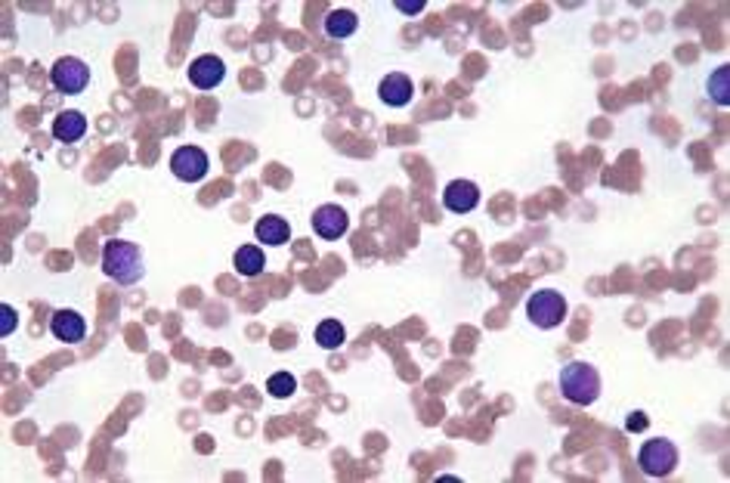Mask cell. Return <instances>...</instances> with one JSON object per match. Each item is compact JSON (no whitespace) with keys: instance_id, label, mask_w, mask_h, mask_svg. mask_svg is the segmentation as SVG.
Listing matches in <instances>:
<instances>
[{"instance_id":"1","label":"cell","mask_w":730,"mask_h":483,"mask_svg":"<svg viewBox=\"0 0 730 483\" xmlns=\"http://www.w3.org/2000/svg\"><path fill=\"white\" fill-rule=\"evenodd\" d=\"M103 270L106 276L115 279L118 285H133V282L143 279L146 267H143V251L133 242H106L103 248Z\"/></svg>"},{"instance_id":"2","label":"cell","mask_w":730,"mask_h":483,"mask_svg":"<svg viewBox=\"0 0 730 483\" xmlns=\"http://www.w3.org/2000/svg\"><path fill=\"white\" fill-rule=\"evenodd\" d=\"M560 394L576 406H591L600 397V375L588 362H570L560 369Z\"/></svg>"},{"instance_id":"3","label":"cell","mask_w":730,"mask_h":483,"mask_svg":"<svg viewBox=\"0 0 730 483\" xmlns=\"http://www.w3.org/2000/svg\"><path fill=\"white\" fill-rule=\"evenodd\" d=\"M638 462H641V471H644L647 478H668V474L678 468V446H675L672 440H662V437L647 440L638 453Z\"/></svg>"},{"instance_id":"4","label":"cell","mask_w":730,"mask_h":483,"mask_svg":"<svg viewBox=\"0 0 730 483\" xmlns=\"http://www.w3.org/2000/svg\"><path fill=\"white\" fill-rule=\"evenodd\" d=\"M526 317H530L532 326L539 328H557L566 317V301L560 292L554 288H545V292H536L530 301H526Z\"/></svg>"},{"instance_id":"5","label":"cell","mask_w":730,"mask_h":483,"mask_svg":"<svg viewBox=\"0 0 730 483\" xmlns=\"http://www.w3.org/2000/svg\"><path fill=\"white\" fill-rule=\"evenodd\" d=\"M50 80H53V87H56L59 93H69V97H72V93H81L87 84H90V69H87L84 59L63 56V59H56V63H53Z\"/></svg>"},{"instance_id":"6","label":"cell","mask_w":730,"mask_h":483,"mask_svg":"<svg viewBox=\"0 0 730 483\" xmlns=\"http://www.w3.org/2000/svg\"><path fill=\"white\" fill-rule=\"evenodd\" d=\"M208 167H211V158H208V152L201 149V146H180L171 156V171L182 183H199V180H205Z\"/></svg>"},{"instance_id":"7","label":"cell","mask_w":730,"mask_h":483,"mask_svg":"<svg viewBox=\"0 0 730 483\" xmlns=\"http://www.w3.org/2000/svg\"><path fill=\"white\" fill-rule=\"evenodd\" d=\"M313 230L322 239H341L350 230V217L341 205H322L313 214Z\"/></svg>"},{"instance_id":"8","label":"cell","mask_w":730,"mask_h":483,"mask_svg":"<svg viewBox=\"0 0 730 483\" xmlns=\"http://www.w3.org/2000/svg\"><path fill=\"white\" fill-rule=\"evenodd\" d=\"M223 78H226V65H223L220 56H211V53L192 59V65H189V80H192L199 90H214Z\"/></svg>"},{"instance_id":"9","label":"cell","mask_w":730,"mask_h":483,"mask_svg":"<svg viewBox=\"0 0 730 483\" xmlns=\"http://www.w3.org/2000/svg\"><path fill=\"white\" fill-rule=\"evenodd\" d=\"M443 205L449 208L452 214H471L480 205V190L471 180H452L443 192Z\"/></svg>"},{"instance_id":"10","label":"cell","mask_w":730,"mask_h":483,"mask_svg":"<svg viewBox=\"0 0 730 483\" xmlns=\"http://www.w3.org/2000/svg\"><path fill=\"white\" fill-rule=\"evenodd\" d=\"M412 93H415V87H412V78L403 75V72H394V75H387L381 80V87H378V97H381L384 106H390V109H403V106L412 103Z\"/></svg>"},{"instance_id":"11","label":"cell","mask_w":730,"mask_h":483,"mask_svg":"<svg viewBox=\"0 0 730 483\" xmlns=\"http://www.w3.org/2000/svg\"><path fill=\"white\" fill-rule=\"evenodd\" d=\"M50 332L56 335V341L78 344V341H84V335H87V322L74 310H56L50 319Z\"/></svg>"},{"instance_id":"12","label":"cell","mask_w":730,"mask_h":483,"mask_svg":"<svg viewBox=\"0 0 730 483\" xmlns=\"http://www.w3.org/2000/svg\"><path fill=\"white\" fill-rule=\"evenodd\" d=\"M84 133H87V118L81 115L78 109L59 112V118L53 121V137H56L59 143H78Z\"/></svg>"},{"instance_id":"13","label":"cell","mask_w":730,"mask_h":483,"mask_svg":"<svg viewBox=\"0 0 730 483\" xmlns=\"http://www.w3.org/2000/svg\"><path fill=\"white\" fill-rule=\"evenodd\" d=\"M254 236L263 245H285L288 236H292V226H288L285 217H276V214H267L254 224Z\"/></svg>"},{"instance_id":"14","label":"cell","mask_w":730,"mask_h":483,"mask_svg":"<svg viewBox=\"0 0 730 483\" xmlns=\"http://www.w3.org/2000/svg\"><path fill=\"white\" fill-rule=\"evenodd\" d=\"M233 264H235V270H239L242 276L254 279V276H260V273H263V267H267V258H263V251L257 245H242L239 251H235Z\"/></svg>"},{"instance_id":"15","label":"cell","mask_w":730,"mask_h":483,"mask_svg":"<svg viewBox=\"0 0 730 483\" xmlns=\"http://www.w3.org/2000/svg\"><path fill=\"white\" fill-rule=\"evenodd\" d=\"M356 29H360V19H356V13H350V10H331L326 16V35L335 40L350 38Z\"/></svg>"},{"instance_id":"16","label":"cell","mask_w":730,"mask_h":483,"mask_svg":"<svg viewBox=\"0 0 730 483\" xmlns=\"http://www.w3.org/2000/svg\"><path fill=\"white\" fill-rule=\"evenodd\" d=\"M344 338H347V332H344V326L337 319H326L316 326V344L322 351H337L344 344Z\"/></svg>"},{"instance_id":"17","label":"cell","mask_w":730,"mask_h":483,"mask_svg":"<svg viewBox=\"0 0 730 483\" xmlns=\"http://www.w3.org/2000/svg\"><path fill=\"white\" fill-rule=\"evenodd\" d=\"M709 97L718 106L730 103V65H721V69L712 72V78H709Z\"/></svg>"},{"instance_id":"18","label":"cell","mask_w":730,"mask_h":483,"mask_svg":"<svg viewBox=\"0 0 730 483\" xmlns=\"http://www.w3.org/2000/svg\"><path fill=\"white\" fill-rule=\"evenodd\" d=\"M267 391L273 394L276 400H288L297 391V378L292 372H276V375H269Z\"/></svg>"},{"instance_id":"19","label":"cell","mask_w":730,"mask_h":483,"mask_svg":"<svg viewBox=\"0 0 730 483\" xmlns=\"http://www.w3.org/2000/svg\"><path fill=\"white\" fill-rule=\"evenodd\" d=\"M0 338H10L13 332H16V310H13L10 304H0Z\"/></svg>"},{"instance_id":"20","label":"cell","mask_w":730,"mask_h":483,"mask_svg":"<svg viewBox=\"0 0 730 483\" xmlns=\"http://www.w3.org/2000/svg\"><path fill=\"white\" fill-rule=\"evenodd\" d=\"M396 10H403V13H421L424 10V0H396Z\"/></svg>"},{"instance_id":"21","label":"cell","mask_w":730,"mask_h":483,"mask_svg":"<svg viewBox=\"0 0 730 483\" xmlns=\"http://www.w3.org/2000/svg\"><path fill=\"white\" fill-rule=\"evenodd\" d=\"M644 428H647L644 412H632V419H628V431H644Z\"/></svg>"}]
</instances>
